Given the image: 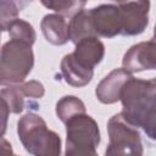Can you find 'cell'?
Returning a JSON list of instances; mask_svg holds the SVG:
<instances>
[{"label": "cell", "instance_id": "12", "mask_svg": "<svg viewBox=\"0 0 156 156\" xmlns=\"http://www.w3.org/2000/svg\"><path fill=\"white\" fill-rule=\"evenodd\" d=\"M69 27V40L73 44H77L79 40L87 37H96L93 22L88 10H82L74 15L68 22Z\"/></svg>", "mask_w": 156, "mask_h": 156}, {"label": "cell", "instance_id": "10", "mask_svg": "<svg viewBox=\"0 0 156 156\" xmlns=\"http://www.w3.org/2000/svg\"><path fill=\"white\" fill-rule=\"evenodd\" d=\"M45 40L52 45H65L69 40V27L66 17L60 13L45 15L40 22Z\"/></svg>", "mask_w": 156, "mask_h": 156}, {"label": "cell", "instance_id": "15", "mask_svg": "<svg viewBox=\"0 0 156 156\" xmlns=\"http://www.w3.org/2000/svg\"><path fill=\"white\" fill-rule=\"evenodd\" d=\"M1 100H4L11 113L18 115L24 108V95L20 88V84H11V85H4L1 91Z\"/></svg>", "mask_w": 156, "mask_h": 156}, {"label": "cell", "instance_id": "7", "mask_svg": "<svg viewBox=\"0 0 156 156\" xmlns=\"http://www.w3.org/2000/svg\"><path fill=\"white\" fill-rule=\"evenodd\" d=\"M122 65L130 73L156 69V41H141L129 48L123 56Z\"/></svg>", "mask_w": 156, "mask_h": 156}, {"label": "cell", "instance_id": "11", "mask_svg": "<svg viewBox=\"0 0 156 156\" xmlns=\"http://www.w3.org/2000/svg\"><path fill=\"white\" fill-rule=\"evenodd\" d=\"M61 74L67 84L82 88L90 83L94 76V69L85 68L73 58L72 54H67L61 61Z\"/></svg>", "mask_w": 156, "mask_h": 156}, {"label": "cell", "instance_id": "4", "mask_svg": "<svg viewBox=\"0 0 156 156\" xmlns=\"http://www.w3.org/2000/svg\"><path fill=\"white\" fill-rule=\"evenodd\" d=\"M67 156H95L100 144V130L96 121L87 115H77L66 123Z\"/></svg>", "mask_w": 156, "mask_h": 156}, {"label": "cell", "instance_id": "14", "mask_svg": "<svg viewBox=\"0 0 156 156\" xmlns=\"http://www.w3.org/2000/svg\"><path fill=\"white\" fill-rule=\"evenodd\" d=\"M46 9L55 11L65 17H73L82 10L87 4V0H39Z\"/></svg>", "mask_w": 156, "mask_h": 156}, {"label": "cell", "instance_id": "21", "mask_svg": "<svg viewBox=\"0 0 156 156\" xmlns=\"http://www.w3.org/2000/svg\"><path fill=\"white\" fill-rule=\"evenodd\" d=\"M110 1H113V2H116L117 5H121V4L127 2V1H129V0H110Z\"/></svg>", "mask_w": 156, "mask_h": 156}, {"label": "cell", "instance_id": "18", "mask_svg": "<svg viewBox=\"0 0 156 156\" xmlns=\"http://www.w3.org/2000/svg\"><path fill=\"white\" fill-rule=\"evenodd\" d=\"M20 88L23 93V95L28 99H40L45 94V88L44 85L38 82V80H29V82H23L20 83Z\"/></svg>", "mask_w": 156, "mask_h": 156}, {"label": "cell", "instance_id": "5", "mask_svg": "<svg viewBox=\"0 0 156 156\" xmlns=\"http://www.w3.org/2000/svg\"><path fill=\"white\" fill-rule=\"evenodd\" d=\"M108 145L106 155H143L139 128L129 122L122 112L113 115L107 122Z\"/></svg>", "mask_w": 156, "mask_h": 156}, {"label": "cell", "instance_id": "9", "mask_svg": "<svg viewBox=\"0 0 156 156\" xmlns=\"http://www.w3.org/2000/svg\"><path fill=\"white\" fill-rule=\"evenodd\" d=\"M72 54L73 58L82 66L94 69L105 56V45L99 37H87L79 40Z\"/></svg>", "mask_w": 156, "mask_h": 156}, {"label": "cell", "instance_id": "17", "mask_svg": "<svg viewBox=\"0 0 156 156\" xmlns=\"http://www.w3.org/2000/svg\"><path fill=\"white\" fill-rule=\"evenodd\" d=\"M139 128L144 130L147 138L156 141V105L144 115Z\"/></svg>", "mask_w": 156, "mask_h": 156}, {"label": "cell", "instance_id": "19", "mask_svg": "<svg viewBox=\"0 0 156 156\" xmlns=\"http://www.w3.org/2000/svg\"><path fill=\"white\" fill-rule=\"evenodd\" d=\"M9 113H11V112H10V110H9L7 104H6L4 100H1V116H2V130H1V135H4V133H5V129H6V121H7Z\"/></svg>", "mask_w": 156, "mask_h": 156}, {"label": "cell", "instance_id": "20", "mask_svg": "<svg viewBox=\"0 0 156 156\" xmlns=\"http://www.w3.org/2000/svg\"><path fill=\"white\" fill-rule=\"evenodd\" d=\"M6 1H10V2H12V4H15L17 7H18V10L20 11H22L27 5H29L33 0H6Z\"/></svg>", "mask_w": 156, "mask_h": 156}, {"label": "cell", "instance_id": "6", "mask_svg": "<svg viewBox=\"0 0 156 156\" xmlns=\"http://www.w3.org/2000/svg\"><path fill=\"white\" fill-rule=\"evenodd\" d=\"M88 11L96 37L113 38L116 35H122L123 18L117 5L104 4Z\"/></svg>", "mask_w": 156, "mask_h": 156}, {"label": "cell", "instance_id": "13", "mask_svg": "<svg viewBox=\"0 0 156 156\" xmlns=\"http://www.w3.org/2000/svg\"><path fill=\"white\" fill-rule=\"evenodd\" d=\"M55 111H56V115H57L58 119L62 123H66L72 117H74L77 115L85 113V105L77 96L66 95L56 102Z\"/></svg>", "mask_w": 156, "mask_h": 156}, {"label": "cell", "instance_id": "8", "mask_svg": "<svg viewBox=\"0 0 156 156\" xmlns=\"http://www.w3.org/2000/svg\"><path fill=\"white\" fill-rule=\"evenodd\" d=\"M132 73L126 68H116L111 71L95 89L96 99L105 105H111L121 100V93L126 82L132 78Z\"/></svg>", "mask_w": 156, "mask_h": 156}, {"label": "cell", "instance_id": "16", "mask_svg": "<svg viewBox=\"0 0 156 156\" xmlns=\"http://www.w3.org/2000/svg\"><path fill=\"white\" fill-rule=\"evenodd\" d=\"M6 30L9 32V35L11 39H18V40L26 41L30 45H33L37 39V34H35V30L32 27V24L21 18L13 20L7 26Z\"/></svg>", "mask_w": 156, "mask_h": 156}, {"label": "cell", "instance_id": "3", "mask_svg": "<svg viewBox=\"0 0 156 156\" xmlns=\"http://www.w3.org/2000/svg\"><path fill=\"white\" fill-rule=\"evenodd\" d=\"M122 113L139 128L144 115L156 105V77L151 79L129 78L121 93Z\"/></svg>", "mask_w": 156, "mask_h": 156}, {"label": "cell", "instance_id": "2", "mask_svg": "<svg viewBox=\"0 0 156 156\" xmlns=\"http://www.w3.org/2000/svg\"><path fill=\"white\" fill-rule=\"evenodd\" d=\"M34 66V54L32 45L10 39L2 45L0 60V84L11 85L23 83Z\"/></svg>", "mask_w": 156, "mask_h": 156}, {"label": "cell", "instance_id": "22", "mask_svg": "<svg viewBox=\"0 0 156 156\" xmlns=\"http://www.w3.org/2000/svg\"><path fill=\"white\" fill-rule=\"evenodd\" d=\"M152 40L156 41V24H155V27H154V39H152Z\"/></svg>", "mask_w": 156, "mask_h": 156}, {"label": "cell", "instance_id": "1", "mask_svg": "<svg viewBox=\"0 0 156 156\" xmlns=\"http://www.w3.org/2000/svg\"><path fill=\"white\" fill-rule=\"evenodd\" d=\"M17 134L27 152L35 156H58L61 138L50 130L46 122L37 113L28 112L17 122Z\"/></svg>", "mask_w": 156, "mask_h": 156}]
</instances>
